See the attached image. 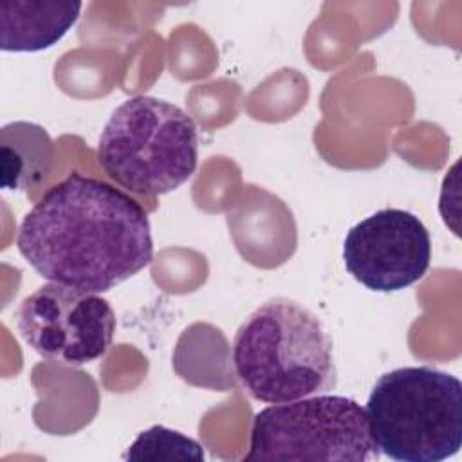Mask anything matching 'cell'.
Returning a JSON list of instances; mask_svg holds the SVG:
<instances>
[{
    "label": "cell",
    "mask_w": 462,
    "mask_h": 462,
    "mask_svg": "<svg viewBox=\"0 0 462 462\" xmlns=\"http://www.w3.org/2000/svg\"><path fill=\"white\" fill-rule=\"evenodd\" d=\"M16 247L47 282L106 292L153 258L144 208L119 188L74 171L22 218Z\"/></svg>",
    "instance_id": "obj_1"
},
{
    "label": "cell",
    "mask_w": 462,
    "mask_h": 462,
    "mask_svg": "<svg viewBox=\"0 0 462 462\" xmlns=\"http://www.w3.org/2000/svg\"><path fill=\"white\" fill-rule=\"evenodd\" d=\"M233 366L245 392L269 404L318 395L337 383L328 332L289 298L267 300L245 318L233 337Z\"/></svg>",
    "instance_id": "obj_2"
},
{
    "label": "cell",
    "mask_w": 462,
    "mask_h": 462,
    "mask_svg": "<svg viewBox=\"0 0 462 462\" xmlns=\"http://www.w3.org/2000/svg\"><path fill=\"white\" fill-rule=\"evenodd\" d=\"M377 449L399 462H440L462 446V383L433 366L383 374L366 401Z\"/></svg>",
    "instance_id": "obj_3"
},
{
    "label": "cell",
    "mask_w": 462,
    "mask_h": 462,
    "mask_svg": "<svg viewBox=\"0 0 462 462\" xmlns=\"http://www.w3.org/2000/svg\"><path fill=\"white\" fill-rule=\"evenodd\" d=\"M97 161L108 177L137 195L175 191L197 170V125L170 101L128 97L103 126Z\"/></svg>",
    "instance_id": "obj_4"
},
{
    "label": "cell",
    "mask_w": 462,
    "mask_h": 462,
    "mask_svg": "<svg viewBox=\"0 0 462 462\" xmlns=\"http://www.w3.org/2000/svg\"><path fill=\"white\" fill-rule=\"evenodd\" d=\"M365 408L345 395L318 393L260 410L245 460H377Z\"/></svg>",
    "instance_id": "obj_5"
},
{
    "label": "cell",
    "mask_w": 462,
    "mask_h": 462,
    "mask_svg": "<svg viewBox=\"0 0 462 462\" xmlns=\"http://www.w3.org/2000/svg\"><path fill=\"white\" fill-rule=\"evenodd\" d=\"M116 325L105 298L54 282L25 296L16 310V328L23 341L43 359L70 368L103 357Z\"/></svg>",
    "instance_id": "obj_6"
},
{
    "label": "cell",
    "mask_w": 462,
    "mask_h": 462,
    "mask_svg": "<svg viewBox=\"0 0 462 462\" xmlns=\"http://www.w3.org/2000/svg\"><path fill=\"white\" fill-rule=\"evenodd\" d=\"M343 262L352 278L370 291H402L419 282L430 267V231L410 211H375L348 229Z\"/></svg>",
    "instance_id": "obj_7"
},
{
    "label": "cell",
    "mask_w": 462,
    "mask_h": 462,
    "mask_svg": "<svg viewBox=\"0 0 462 462\" xmlns=\"http://www.w3.org/2000/svg\"><path fill=\"white\" fill-rule=\"evenodd\" d=\"M81 2L70 0H2L0 49L38 52L56 45L78 22Z\"/></svg>",
    "instance_id": "obj_8"
},
{
    "label": "cell",
    "mask_w": 462,
    "mask_h": 462,
    "mask_svg": "<svg viewBox=\"0 0 462 462\" xmlns=\"http://www.w3.org/2000/svg\"><path fill=\"white\" fill-rule=\"evenodd\" d=\"M0 157L2 188L27 189L38 186L49 173L54 146L42 126L16 121L0 132Z\"/></svg>",
    "instance_id": "obj_9"
},
{
    "label": "cell",
    "mask_w": 462,
    "mask_h": 462,
    "mask_svg": "<svg viewBox=\"0 0 462 462\" xmlns=\"http://www.w3.org/2000/svg\"><path fill=\"white\" fill-rule=\"evenodd\" d=\"M125 460H204L202 446L180 431L152 426L141 431L123 455Z\"/></svg>",
    "instance_id": "obj_10"
}]
</instances>
